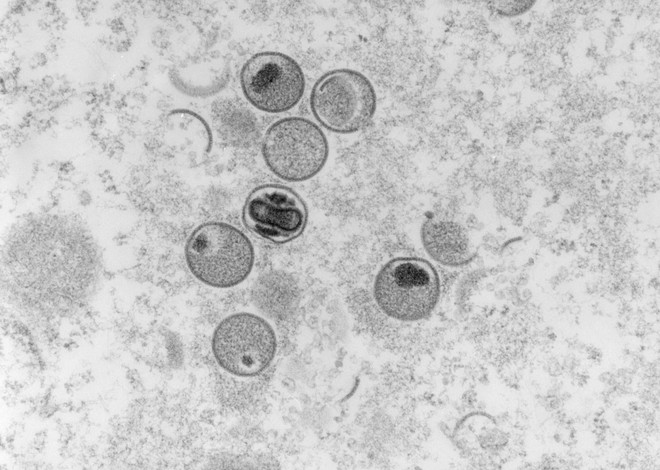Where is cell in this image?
Here are the masks:
<instances>
[{"instance_id": "ba28073f", "label": "cell", "mask_w": 660, "mask_h": 470, "mask_svg": "<svg viewBox=\"0 0 660 470\" xmlns=\"http://www.w3.org/2000/svg\"><path fill=\"white\" fill-rule=\"evenodd\" d=\"M421 240L426 252L443 265L462 266L473 258L465 229L452 220H426L421 227Z\"/></svg>"}, {"instance_id": "277c9868", "label": "cell", "mask_w": 660, "mask_h": 470, "mask_svg": "<svg viewBox=\"0 0 660 470\" xmlns=\"http://www.w3.org/2000/svg\"><path fill=\"white\" fill-rule=\"evenodd\" d=\"M373 293L377 305L388 317L414 322L425 319L436 307L440 279L428 261L399 257L378 271Z\"/></svg>"}, {"instance_id": "3957f363", "label": "cell", "mask_w": 660, "mask_h": 470, "mask_svg": "<svg viewBox=\"0 0 660 470\" xmlns=\"http://www.w3.org/2000/svg\"><path fill=\"white\" fill-rule=\"evenodd\" d=\"M309 103L314 117L325 129L351 134L370 123L376 112L377 96L364 74L340 68L323 74L315 82Z\"/></svg>"}, {"instance_id": "7a4b0ae2", "label": "cell", "mask_w": 660, "mask_h": 470, "mask_svg": "<svg viewBox=\"0 0 660 470\" xmlns=\"http://www.w3.org/2000/svg\"><path fill=\"white\" fill-rule=\"evenodd\" d=\"M262 155L266 166L278 178L303 182L323 169L329 156V144L322 129L313 121L298 116L285 117L266 130Z\"/></svg>"}, {"instance_id": "5b68a950", "label": "cell", "mask_w": 660, "mask_h": 470, "mask_svg": "<svg viewBox=\"0 0 660 470\" xmlns=\"http://www.w3.org/2000/svg\"><path fill=\"white\" fill-rule=\"evenodd\" d=\"M212 352L219 366L238 377L262 373L273 361L277 339L263 317L238 312L224 318L212 336Z\"/></svg>"}, {"instance_id": "9c48e42d", "label": "cell", "mask_w": 660, "mask_h": 470, "mask_svg": "<svg viewBox=\"0 0 660 470\" xmlns=\"http://www.w3.org/2000/svg\"><path fill=\"white\" fill-rule=\"evenodd\" d=\"M534 1H490L488 2L489 9L502 16H515L526 12L530 9Z\"/></svg>"}, {"instance_id": "8992f818", "label": "cell", "mask_w": 660, "mask_h": 470, "mask_svg": "<svg viewBox=\"0 0 660 470\" xmlns=\"http://www.w3.org/2000/svg\"><path fill=\"white\" fill-rule=\"evenodd\" d=\"M305 75L289 55L263 51L252 55L240 71L245 98L258 110L282 113L294 108L305 91Z\"/></svg>"}, {"instance_id": "52a82bcc", "label": "cell", "mask_w": 660, "mask_h": 470, "mask_svg": "<svg viewBox=\"0 0 660 470\" xmlns=\"http://www.w3.org/2000/svg\"><path fill=\"white\" fill-rule=\"evenodd\" d=\"M308 210L297 192L281 184L253 189L242 208L244 225L273 243H287L300 236L307 225Z\"/></svg>"}, {"instance_id": "6da1fadb", "label": "cell", "mask_w": 660, "mask_h": 470, "mask_svg": "<svg viewBox=\"0 0 660 470\" xmlns=\"http://www.w3.org/2000/svg\"><path fill=\"white\" fill-rule=\"evenodd\" d=\"M185 259L190 272L202 283L230 288L249 276L255 253L250 239L237 227L210 221L191 232L185 245Z\"/></svg>"}]
</instances>
